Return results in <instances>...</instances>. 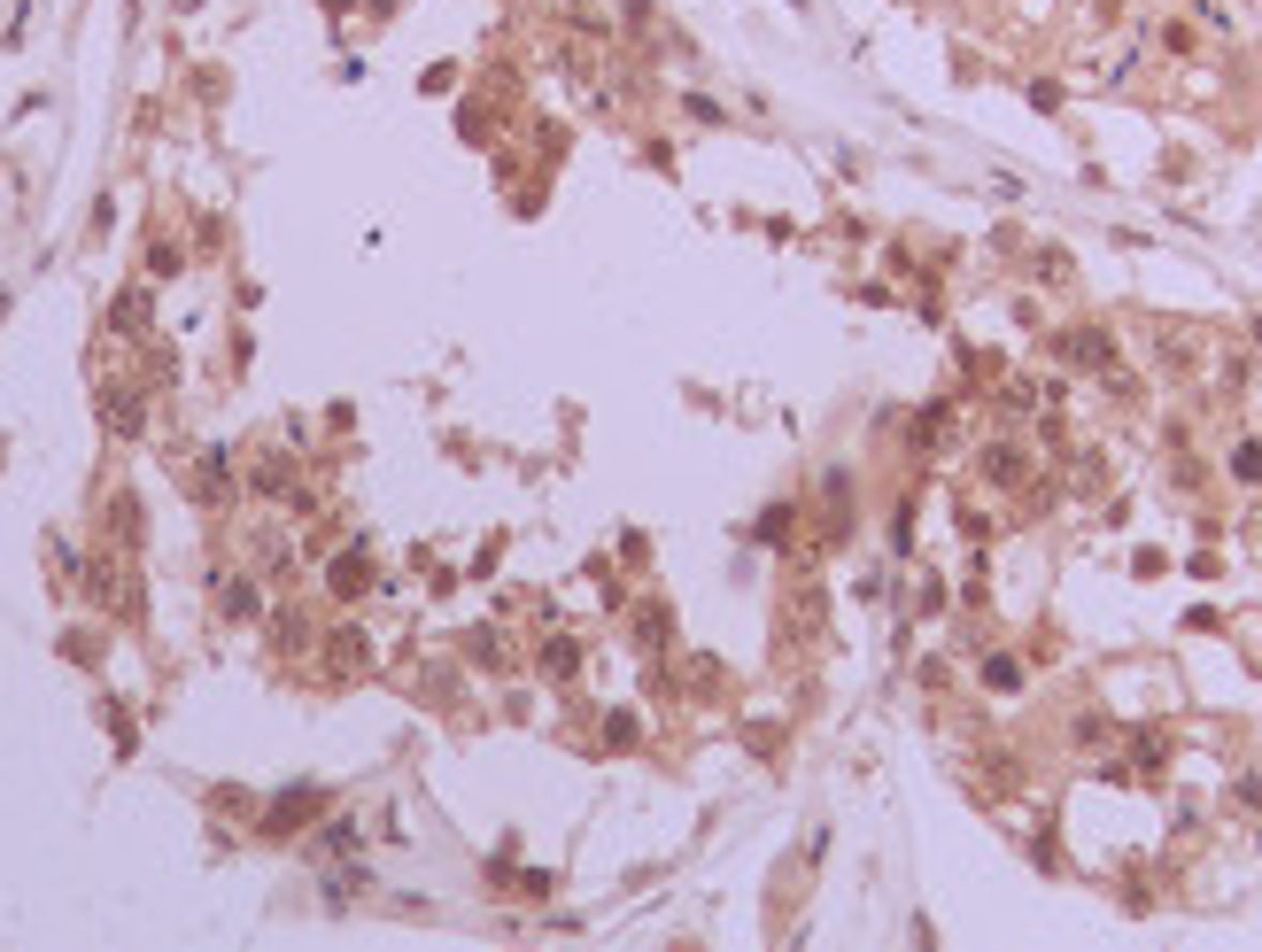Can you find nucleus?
Listing matches in <instances>:
<instances>
[{
  "label": "nucleus",
  "instance_id": "2",
  "mask_svg": "<svg viewBox=\"0 0 1262 952\" xmlns=\"http://www.w3.org/2000/svg\"><path fill=\"white\" fill-rule=\"evenodd\" d=\"M1232 473H1240V480H1262V442H1240V449H1232Z\"/></svg>",
  "mask_w": 1262,
  "mask_h": 952
},
{
  "label": "nucleus",
  "instance_id": "1",
  "mask_svg": "<svg viewBox=\"0 0 1262 952\" xmlns=\"http://www.w3.org/2000/svg\"><path fill=\"white\" fill-rule=\"evenodd\" d=\"M1061 356H1077V365H1108L1115 349H1108V334H1092V325H1084L1077 341H1061Z\"/></svg>",
  "mask_w": 1262,
  "mask_h": 952
}]
</instances>
